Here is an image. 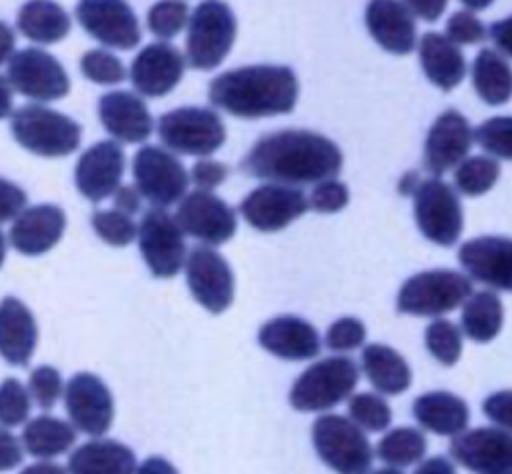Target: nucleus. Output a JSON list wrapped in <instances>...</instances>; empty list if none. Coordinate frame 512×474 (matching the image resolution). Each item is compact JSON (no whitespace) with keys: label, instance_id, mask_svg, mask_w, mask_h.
<instances>
[{"label":"nucleus","instance_id":"nucleus-15","mask_svg":"<svg viewBox=\"0 0 512 474\" xmlns=\"http://www.w3.org/2000/svg\"><path fill=\"white\" fill-rule=\"evenodd\" d=\"M176 222L184 234L200 240L204 246H220L228 242L238 226L232 206L206 190L186 192L178 202Z\"/></svg>","mask_w":512,"mask_h":474},{"label":"nucleus","instance_id":"nucleus-54","mask_svg":"<svg viewBox=\"0 0 512 474\" xmlns=\"http://www.w3.org/2000/svg\"><path fill=\"white\" fill-rule=\"evenodd\" d=\"M114 198V208L116 210H122L126 214H134L140 210V204H142V194L138 192V188L132 184V186H126V184H120L116 188V192L112 194Z\"/></svg>","mask_w":512,"mask_h":474},{"label":"nucleus","instance_id":"nucleus-14","mask_svg":"<svg viewBox=\"0 0 512 474\" xmlns=\"http://www.w3.org/2000/svg\"><path fill=\"white\" fill-rule=\"evenodd\" d=\"M186 284L194 300L212 314L230 308L234 300V274L230 264L212 246H196L184 262Z\"/></svg>","mask_w":512,"mask_h":474},{"label":"nucleus","instance_id":"nucleus-64","mask_svg":"<svg viewBox=\"0 0 512 474\" xmlns=\"http://www.w3.org/2000/svg\"><path fill=\"white\" fill-rule=\"evenodd\" d=\"M372 474H402V472H400V468L386 466V468H380V470H376V472H372Z\"/></svg>","mask_w":512,"mask_h":474},{"label":"nucleus","instance_id":"nucleus-8","mask_svg":"<svg viewBox=\"0 0 512 474\" xmlns=\"http://www.w3.org/2000/svg\"><path fill=\"white\" fill-rule=\"evenodd\" d=\"M158 138L174 154L206 158L226 140L222 118L202 106H180L158 118Z\"/></svg>","mask_w":512,"mask_h":474},{"label":"nucleus","instance_id":"nucleus-30","mask_svg":"<svg viewBox=\"0 0 512 474\" xmlns=\"http://www.w3.org/2000/svg\"><path fill=\"white\" fill-rule=\"evenodd\" d=\"M134 452L108 438H96L78 446L68 458V474H134Z\"/></svg>","mask_w":512,"mask_h":474},{"label":"nucleus","instance_id":"nucleus-40","mask_svg":"<svg viewBox=\"0 0 512 474\" xmlns=\"http://www.w3.org/2000/svg\"><path fill=\"white\" fill-rule=\"evenodd\" d=\"M462 330L458 324L446 320V318H436L426 326L424 332V342L428 352L444 366H452L460 360L462 354Z\"/></svg>","mask_w":512,"mask_h":474},{"label":"nucleus","instance_id":"nucleus-33","mask_svg":"<svg viewBox=\"0 0 512 474\" xmlns=\"http://www.w3.org/2000/svg\"><path fill=\"white\" fill-rule=\"evenodd\" d=\"M476 94L490 106H500L512 98V66L494 48H484L470 68Z\"/></svg>","mask_w":512,"mask_h":474},{"label":"nucleus","instance_id":"nucleus-37","mask_svg":"<svg viewBox=\"0 0 512 474\" xmlns=\"http://www.w3.org/2000/svg\"><path fill=\"white\" fill-rule=\"evenodd\" d=\"M500 178V164L492 156H466L454 168V186L458 194L482 196L494 188Z\"/></svg>","mask_w":512,"mask_h":474},{"label":"nucleus","instance_id":"nucleus-17","mask_svg":"<svg viewBox=\"0 0 512 474\" xmlns=\"http://www.w3.org/2000/svg\"><path fill=\"white\" fill-rule=\"evenodd\" d=\"M308 198L296 186L268 182L254 188L242 202V218L260 232H278L308 210Z\"/></svg>","mask_w":512,"mask_h":474},{"label":"nucleus","instance_id":"nucleus-7","mask_svg":"<svg viewBox=\"0 0 512 474\" xmlns=\"http://www.w3.org/2000/svg\"><path fill=\"white\" fill-rule=\"evenodd\" d=\"M472 294V280L456 270H426L410 276L396 298L402 314L440 318L460 308Z\"/></svg>","mask_w":512,"mask_h":474},{"label":"nucleus","instance_id":"nucleus-57","mask_svg":"<svg viewBox=\"0 0 512 474\" xmlns=\"http://www.w3.org/2000/svg\"><path fill=\"white\" fill-rule=\"evenodd\" d=\"M134 474H178V470L162 456H150L140 466H136Z\"/></svg>","mask_w":512,"mask_h":474},{"label":"nucleus","instance_id":"nucleus-39","mask_svg":"<svg viewBox=\"0 0 512 474\" xmlns=\"http://www.w3.org/2000/svg\"><path fill=\"white\" fill-rule=\"evenodd\" d=\"M188 20L190 8L184 0H158L146 14L148 30L162 42H168L186 30Z\"/></svg>","mask_w":512,"mask_h":474},{"label":"nucleus","instance_id":"nucleus-4","mask_svg":"<svg viewBox=\"0 0 512 474\" xmlns=\"http://www.w3.org/2000/svg\"><path fill=\"white\" fill-rule=\"evenodd\" d=\"M236 16L222 0H202L186 26V64L212 70L224 62L236 40Z\"/></svg>","mask_w":512,"mask_h":474},{"label":"nucleus","instance_id":"nucleus-42","mask_svg":"<svg viewBox=\"0 0 512 474\" xmlns=\"http://www.w3.org/2000/svg\"><path fill=\"white\" fill-rule=\"evenodd\" d=\"M90 224L92 230L100 236V240H104L110 246H128L136 240L138 234V226L134 224L132 216L116 208L96 210L90 216Z\"/></svg>","mask_w":512,"mask_h":474},{"label":"nucleus","instance_id":"nucleus-45","mask_svg":"<svg viewBox=\"0 0 512 474\" xmlns=\"http://www.w3.org/2000/svg\"><path fill=\"white\" fill-rule=\"evenodd\" d=\"M364 340H366V326L362 320L354 316L338 318L328 326L324 336L328 350H334V352H352L364 346Z\"/></svg>","mask_w":512,"mask_h":474},{"label":"nucleus","instance_id":"nucleus-41","mask_svg":"<svg viewBox=\"0 0 512 474\" xmlns=\"http://www.w3.org/2000/svg\"><path fill=\"white\" fill-rule=\"evenodd\" d=\"M80 72L86 80L100 86H116L128 76L124 62L108 48L86 50L80 58Z\"/></svg>","mask_w":512,"mask_h":474},{"label":"nucleus","instance_id":"nucleus-60","mask_svg":"<svg viewBox=\"0 0 512 474\" xmlns=\"http://www.w3.org/2000/svg\"><path fill=\"white\" fill-rule=\"evenodd\" d=\"M20 474H68V470L54 462H36L26 466Z\"/></svg>","mask_w":512,"mask_h":474},{"label":"nucleus","instance_id":"nucleus-51","mask_svg":"<svg viewBox=\"0 0 512 474\" xmlns=\"http://www.w3.org/2000/svg\"><path fill=\"white\" fill-rule=\"evenodd\" d=\"M26 200V192L18 184L0 178V224L14 220L26 208Z\"/></svg>","mask_w":512,"mask_h":474},{"label":"nucleus","instance_id":"nucleus-12","mask_svg":"<svg viewBox=\"0 0 512 474\" xmlns=\"http://www.w3.org/2000/svg\"><path fill=\"white\" fill-rule=\"evenodd\" d=\"M140 254L156 278L176 276L186 262V240L176 216L166 208H150L138 224Z\"/></svg>","mask_w":512,"mask_h":474},{"label":"nucleus","instance_id":"nucleus-19","mask_svg":"<svg viewBox=\"0 0 512 474\" xmlns=\"http://www.w3.org/2000/svg\"><path fill=\"white\" fill-rule=\"evenodd\" d=\"M66 412L72 426L90 436H102L114 418V402L108 386L90 372L74 374L64 388Z\"/></svg>","mask_w":512,"mask_h":474},{"label":"nucleus","instance_id":"nucleus-1","mask_svg":"<svg viewBox=\"0 0 512 474\" xmlns=\"http://www.w3.org/2000/svg\"><path fill=\"white\" fill-rule=\"evenodd\" d=\"M344 164L340 148L312 130H280L260 138L242 158V172L288 186L336 178Z\"/></svg>","mask_w":512,"mask_h":474},{"label":"nucleus","instance_id":"nucleus-35","mask_svg":"<svg viewBox=\"0 0 512 474\" xmlns=\"http://www.w3.org/2000/svg\"><path fill=\"white\" fill-rule=\"evenodd\" d=\"M76 442V428L70 422L42 414L26 422L22 446L36 458H54L70 450Z\"/></svg>","mask_w":512,"mask_h":474},{"label":"nucleus","instance_id":"nucleus-43","mask_svg":"<svg viewBox=\"0 0 512 474\" xmlns=\"http://www.w3.org/2000/svg\"><path fill=\"white\" fill-rule=\"evenodd\" d=\"M474 142L492 158L512 160V116H494L474 130Z\"/></svg>","mask_w":512,"mask_h":474},{"label":"nucleus","instance_id":"nucleus-52","mask_svg":"<svg viewBox=\"0 0 512 474\" xmlns=\"http://www.w3.org/2000/svg\"><path fill=\"white\" fill-rule=\"evenodd\" d=\"M20 462H22V444H20V440L12 432L0 428V472L12 470Z\"/></svg>","mask_w":512,"mask_h":474},{"label":"nucleus","instance_id":"nucleus-28","mask_svg":"<svg viewBox=\"0 0 512 474\" xmlns=\"http://www.w3.org/2000/svg\"><path fill=\"white\" fill-rule=\"evenodd\" d=\"M420 66L426 78L440 90H454L466 76V58L446 34L426 32L418 42Z\"/></svg>","mask_w":512,"mask_h":474},{"label":"nucleus","instance_id":"nucleus-29","mask_svg":"<svg viewBox=\"0 0 512 474\" xmlns=\"http://www.w3.org/2000/svg\"><path fill=\"white\" fill-rule=\"evenodd\" d=\"M412 414L424 430L440 436H456L470 422L468 404L448 390H432L418 396L412 404Z\"/></svg>","mask_w":512,"mask_h":474},{"label":"nucleus","instance_id":"nucleus-26","mask_svg":"<svg viewBox=\"0 0 512 474\" xmlns=\"http://www.w3.org/2000/svg\"><path fill=\"white\" fill-rule=\"evenodd\" d=\"M258 342L266 352L282 360H310L320 352L318 330L292 314L268 320L258 332Z\"/></svg>","mask_w":512,"mask_h":474},{"label":"nucleus","instance_id":"nucleus-9","mask_svg":"<svg viewBox=\"0 0 512 474\" xmlns=\"http://www.w3.org/2000/svg\"><path fill=\"white\" fill-rule=\"evenodd\" d=\"M134 186L154 208H168L180 202L190 184L184 164L164 146L144 144L132 160Z\"/></svg>","mask_w":512,"mask_h":474},{"label":"nucleus","instance_id":"nucleus-63","mask_svg":"<svg viewBox=\"0 0 512 474\" xmlns=\"http://www.w3.org/2000/svg\"><path fill=\"white\" fill-rule=\"evenodd\" d=\"M4 258H6V238H4V234L0 230V268L4 264Z\"/></svg>","mask_w":512,"mask_h":474},{"label":"nucleus","instance_id":"nucleus-58","mask_svg":"<svg viewBox=\"0 0 512 474\" xmlns=\"http://www.w3.org/2000/svg\"><path fill=\"white\" fill-rule=\"evenodd\" d=\"M414 474H456V468L454 464L444 458V456H432L428 460H424L416 470Z\"/></svg>","mask_w":512,"mask_h":474},{"label":"nucleus","instance_id":"nucleus-53","mask_svg":"<svg viewBox=\"0 0 512 474\" xmlns=\"http://www.w3.org/2000/svg\"><path fill=\"white\" fill-rule=\"evenodd\" d=\"M488 34H490L492 42L496 44V50L502 52L504 56L512 58V16L494 22L488 28Z\"/></svg>","mask_w":512,"mask_h":474},{"label":"nucleus","instance_id":"nucleus-61","mask_svg":"<svg viewBox=\"0 0 512 474\" xmlns=\"http://www.w3.org/2000/svg\"><path fill=\"white\" fill-rule=\"evenodd\" d=\"M418 184H420L418 174H416V172H408V174H404V178H402L400 190H402V194H414V190H416Z\"/></svg>","mask_w":512,"mask_h":474},{"label":"nucleus","instance_id":"nucleus-47","mask_svg":"<svg viewBox=\"0 0 512 474\" xmlns=\"http://www.w3.org/2000/svg\"><path fill=\"white\" fill-rule=\"evenodd\" d=\"M444 34L456 46H474L486 40L488 28L472 10H458L448 18Z\"/></svg>","mask_w":512,"mask_h":474},{"label":"nucleus","instance_id":"nucleus-6","mask_svg":"<svg viewBox=\"0 0 512 474\" xmlns=\"http://www.w3.org/2000/svg\"><path fill=\"white\" fill-rule=\"evenodd\" d=\"M312 444L320 460L336 474H368L372 468V444L348 416H318L312 426Z\"/></svg>","mask_w":512,"mask_h":474},{"label":"nucleus","instance_id":"nucleus-32","mask_svg":"<svg viewBox=\"0 0 512 474\" xmlns=\"http://www.w3.org/2000/svg\"><path fill=\"white\" fill-rule=\"evenodd\" d=\"M362 372L380 394L396 396L410 388L412 370L402 354L386 344H368L362 350Z\"/></svg>","mask_w":512,"mask_h":474},{"label":"nucleus","instance_id":"nucleus-38","mask_svg":"<svg viewBox=\"0 0 512 474\" xmlns=\"http://www.w3.org/2000/svg\"><path fill=\"white\" fill-rule=\"evenodd\" d=\"M348 418L364 432H384L392 422V408L376 392H358L348 398Z\"/></svg>","mask_w":512,"mask_h":474},{"label":"nucleus","instance_id":"nucleus-49","mask_svg":"<svg viewBox=\"0 0 512 474\" xmlns=\"http://www.w3.org/2000/svg\"><path fill=\"white\" fill-rule=\"evenodd\" d=\"M188 174H190V180L196 184V190L212 192L226 180L228 168L220 160H212L206 156V158H200Z\"/></svg>","mask_w":512,"mask_h":474},{"label":"nucleus","instance_id":"nucleus-34","mask_svg":"<svg viewBox=\"0 0 512 474\" xmlns=\"http://www.w3.org/2000/svg\"><path fill=\"white\" fill-rule=\"evenodd\" d=\"M504 324V306L496 292L480 290L472 292L468 300L462 304L460 330L466 338L474 342H490L494 340Z\"/></svg>","mask_w":512,"mask_h":474},{"label":"nucleus","instance_id":"nucleus-13","mask_svg":"<svg viewBox=\"0 0 512 474\" xmlns=\"http://www.w3.org/2000/svg\"><path fill=\"white\" fill-rule=\"evenodd\" d=\"M74 14L82 30L110 50H132L140 44V22L126 0H78Z\"/></svg>","mask_w":512,"mask_h":474},{"label":"nucleus","instance_id":"nucleus-62","mask_svg":"<svg viewBox=\"0 0 512 474\" xmlns=\"http://www.w3.org/2000/svg\"><path fill=\"white\" fill-rule=\"evenodd\" d=\"M468 10H472V12H476V10H484V8H488L494 0H460Z\"/></svg>","mask_w":512,"mask_h":474},{"label":"nucleus","instance_id":"nucleus-10","mask_svg":"<svg viewBox=\"0 0 512 474\" xmlns=\"http://www.w3.org/2000/svg\"><path fill=\"white\" fill-rule=\"evenodd\" d=\"M6 78L14 92L36 104L54 102L70 92V78L60 60L44 48L16 50L6 64Z\"/></svg>","mask_w":512,"mask_h":474},{"label":"nucleus","instance_id":"nucleus-56","mask_svg":"<svg viewBox=\"0 0 512 474\" xmlns=\"http://www.w3.org/2000/svg\"><path fill=\"white\" fill-rule=\"evenodd\" d=\"M16 52V32L10 24L0 20V66L8 64Z\"/></svg>","mask_w":512,"mask_h":474},{"label":"nucleus","instance_id":"nucleus-3","mask_svg":"<svg viewBox=\"0 0 512 474\" xmlns=\"http://www.w3.org/2000/svg\"><path fill=\"white\" fill-rule=\"evenodd\" d=\"M10 132L24 150L42 158L68 156L82 140V128L74 118L36 102L12 112Z\"/></svg>","mask_w":512,"mask_h":474},{"label":"nucleus","instance_id":"nucleus-36","mask_svg":"<svg viewBox=\"0 0 512 474\" xmlns=\"http://www.w3.org/2000/svg\"><path fill=\"white\" fill-rule=\"evenodd\" d=\"M426 436L412 426L388 430L376 444V456L392 468H406L420 462L426 454Z\"/></svg>","mask_w":512,"mask_h":474},{"label":"nucleus","instance_id":"nucleus-22","mask_svg":"<svg viewBox=\"0 0 512 474\" xmlns=\"http://www.w3.org/2000/svg\"><path fill=\"white\" fill-rule=\"evenodd\" d=\"M458 262L468 278L482 282L492 290L512 292V238H472L460 246Z\"/></svg>","mask_w":512,"mask_h":474},{"label":"nucleus","instance_id":"nucleus-27","mask_svg":"<svg viewBox=\"0 0 512 474\" xmlns=\"http://www.w3.org/2000/svg\"><path fill=\"white\" fill-rule=\"evenodd\" d=\"M38 342V326L28 306L6 296L0 300V356L14 364L24 366L34 354Z\"/></svg>","mask_w":512,"mask_h":474},{"label":"nucleus","instance_id":"nucleus-55","mask_svg":"<svg viewBox=\"0 0 512 474\" xmlns=\"http://www.w3.org/2000/svg\"><path fill=\"white\" fill-rule=\"evenodd\" d=\"M410 12L426 22H434L446 10L448 0H402Z\"/></svg>","mask_w":512,"mask_h":474},{"label":"nucleus","instance_id":"nucleus-31","mask_svg":"<svg viewBox=\"0 0 512 474\" xmlns=\"http://www.w3.org/2000/svg\"><path fill=\"white\" fill-rule=\"evenodd\" d=\"M18 32L34 44H56L70 34V14L54 0H28L16 16Z\"/></svg>","mask_w":512,"mask_h":474},{"label":"nucleus","instance_id":"nucleus-11","mask_svg":"<svg viewBox=\"0 0 512 474\" xmlns=\"http://www.w3.org/2000/svg\"><path fill=\"white\" fill-rule=\"evenodd\" d=\"M414 216L424 238L438 246H454L464 228L458 192L438 176L420 180L414 190Z\"/></svg>","mask_w":512,"mask_h":474},{"label":"nucleus","instance_id":"nucleus-5","mask_svg":"<svg viewBox=\"0 0 512 474\" xmlns=\"http://www.w3.org/2000/svg\"><path fill=\"white\" fill-rule=\"evenodd\" d=\"M360 368L350 356H328L308 366L290 388V404L300 412H326L350 398Z\"/></svg>","mask_w":512,"mask_h":474},{"label":"nucleus","instance_id":"nucleus-23","mask_svg":"<svg viewBox=\"0 0 512 474\" xmlns=\"http://www.w3.org/2000/svg\"><path fill=\"white\" fill-rule=\"evenodd\" d=\"M98 118L118 144H142L154 130V120L144 98L128 90L106 92L98 100Z\"/></svg>","mask_w":512,"mask_h":474},{"label":"nucleus","instance_id":"nucleus-48","mask_svg":"<svg viewBox=\"0 0 512 474\" xmlns=\"http://www.w3.org/2000/svg\"><path fill=\"white\" fill-rule=\"evenodd\" d=\"M350 200L348 186L336 178H326L316 182L310 192L308 206L320 214H334L340 212Z\"/></svg>","mask_w":512,"mask_h":474},{"label":"nucleus","instance_id":"nucleus-44","mask_svg":"<svg viewBox=\"0 0 512 474\" xmlns=\"http://www.w3.org/2000/svg\"><path fill=\"white\" fill-rule=\"evenodd\" d=\"M32 406V396L28 388L16 380L6 378L0 382V424L6 428L26 422Z\"/></svg>","mask_w":512,"mask_h":474},{"label":"nucleus","instance_id":"nucleus-20","mask_svg":"<svg viewBox=\"0 0 512 474\" xmlns=\"http://www.w3.org/2000/svg\"><path fill=\"white\" fill-rule=\"evenodd\" d=\"M126 156L116 140H100L88 146L74 166V184L90 202L110 198L122 184Z\"/></svg>","mask_w":512,"mask_h":474},{"label":"nucleus","instance_id":"nucleus-25","mask_svg":"<svg viewBox=\"0 0 512 474\" xmlns=\"http://www.w3.org/2000/svg\"><path fill=\"white\" fill-rule=\"evenodd\" d=\"M370 36L390 54H408L418 46L416 20L402 0H370L366 6Z\"/></svg>","mask_w":512,"mask_h":474},{"label":"nucleus","instance_id":"nucleus-59","mask_svg":"<svg viewBox=\"0 0 512 474\" xmlns=\"http://www.w3.org/2000/svg\"><path fill=\"white\" fill-rule=\"evenodd\" d=\"M14 112V90L6 76L0 74V120L10 118Z\"/></svg>","mask_w":512,"mask_h":474},{"label":"nucleus","instance_id":"nucleus-46","mask_svg":"<svg viewBox=\"0 0 512 474\" xmlns=\"http://www.w3.org/2000/svg\"><path fill=\"white\" fill-rule=\"evenodd\" d=\"M28 392L42 410H50L64 392L62 376L52 366H38L28 380Z\"/></svg>","mask_w":512,"mask_h":474},{"label":"nucleus","instance_id":"nucleus-2","mask_svg":"<svg viewBox=\"0 0 512 474\" xmlns=\"http://www.w3.org/2000/svg\"><path fill=\"white\" fill-rule=\"evenodd\" d=\"M212 106L238 118L288 114L298 100V78L290 66L252 64L218 74L208 88Z\"/></svg>","mask_w":512,"mask_h":474},{"label":"nucleus","instance_id":"nucleus-24","mask_svg":"<svg viewBox=\"0 0 512 474\" xmlns=\"http://www.w3.org/2000/svg\"><path fill=\"white\" fill-rule=\"evenodd\" d=\"M66 230V214L56 204L26 206L14 220L8 240L24 256H40L52 250Z\"/></svg>","mask_w":512,"mask_h":474},{"label":"nucleus","instance_id":"nucleus-16","mask_svg":"<svg viewBox=\"0 0 512 474\" xmlns=\"http://www.w3.org/2000/svg\"><path fill=\"white\" fill-rule=\"evenodd\" d=\"M454 462L474 474H512V432L478 426L452 436Z\"/></svg>","mask_w":512,"mask_h":474},{"label":"nucleus","instance_id":"nucleus-21","mask_svg":"<svg viewBox=\"0 0 512 474\" xmlns=\"http://www.w3.org/2000/svg\"><path fill=\"white\" fill-rule=\"evenodd\" d=\"M474 130L464 114L454 108L442 112L430 126L424 140V168L432 176L454 170L470 152Z\"/></svg>","mask_w":512,"mask_h":474},{"label":"nucleus","instance_id":"nucleus-18","mask_svg":"<svg viewBox=\"0 0 512 474\" xmlns=\"http://www.w3.org/2000/svg\"><path fill=\"white\" fill-rule=\"evenodd\" d=\"M186 70L184 54L170 42H150L134 56L128 78L142 98H160L172 92Z\"/></svg>","mask_w":512,"mask_h":474},{"label":"nucleus","instance_id":"nucleus-50","mask_svg":"<svg viewBox=\"0 0 512 474\" xmlns=\"http://www.w3.org/2000/svg\"><path fill=\"white\" fill-rule=\"evenodd\" d=\"M484 416L494 426L512 432V390H498L490 394L482 404Z\"/></svg>","mask_w":512,"mask_h":474}]
</instances>
